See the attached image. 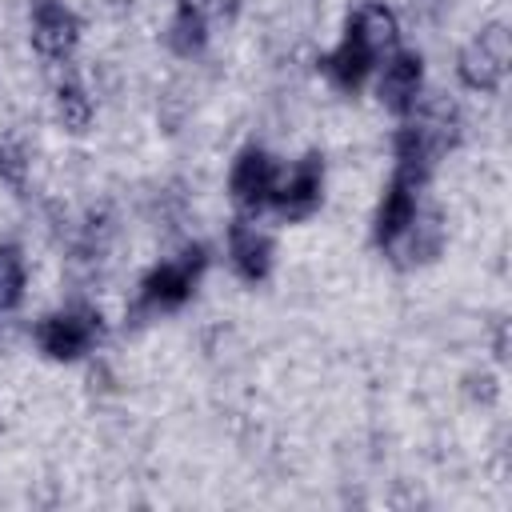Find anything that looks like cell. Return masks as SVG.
I'll return each mask as SVG.
<instances>
[{
  "instance_id": "5b68a950",
  "label": "cell",
  "mask_w": 512,
  "mask_h": 512,
  "mask_svg": "<svg viewBox=\"0 0 512 512\" xmlns=\"http://www.w3.org/2000/svg\"><path fill=\"white\" fill-rule=\"evenodd\" d=\"M236 16H240V0H172L160 40L176 60H200L212 44V32L220 24L232 28Z\"/></svg>"
},
{
  "instance_id": "4fadbf2b",
  "label": "cell",
  "mask_w": 512,
  "mask_h": 512,
  "mask_svg": "<svg viewBox=\"0 0 512 512\" xmlns=\"http://www.w3.org/2000/svg\"><path fill=\"white\" fill-rule=\"evenodd\" d=\"M344 36H352L360 48L384 60L392 48H400V16L384 0H364L344 16Z\"/></svg>"
},
{
  "instance_id": "7a4b0ae2",
  "label": "cell",
  "mask_w": 512,
  "mask_h": 512,
  "mask_svg": "<svg viewBox=\"0 0 512 512\" xmlns=\"http://www.w3.org/2000/svg\"><path fill=\"white\" fill-rule=\"evenodd\" d=\"M104 336H108L104 312L84 300L60 304L32 324V348L48 364H80L104 344Z\"/></svg>"
},
{
  "instance_id": "52a82bcc",
  "label": "cell",
  "mask_w": 512,
  "mask_h": 512,
  "mask_svg": "<svg viewBox=\"0 0 512 512\" xmlns=\"http://www.w3.org/2000/svg\"><path fill=\"white\" fill-rule=\"evenodd\" d=\"M424 92H428V64H424V52L420 48H404L400 44L372 72V96L396 120H404L420 104Z\"/></svg>"
},
{
  "instance_id": "6da1fadb",
  "label": "cell",
  "mask_w": 512,
  "mask_h": 512,
  "mask_svg": "<svg viewBox=\"0 0 512 512\" xmlns=\"http://www.w3.org/2000/svg\"><path fill=\"white\" fill-rule=\"evenodd\" d=\"M212 268V248L204 240H188L176 256H164L156 264L144 268V276L136 280V296H132V316L136 320H156V316H176L180 308H188L204 284Z\"/></svg>"
},
{
  "instance_id": "5bb4252c",
  "label": "cell",
  "mask_w": 512,
  "mask_h": 512,
  "mask_svg": "<svg viewBox=\"0 0 512 512\" xmlns=\"http://www.w3.org/2000/svg\"><path fill=\"white\" fill-rule=\"evenodd\" d=\"M52 116L60 124V132L68 136H88L92 120H96V100L88 92V84L80 76H60L52 88Z\"/></svg>"
},
{
  "instance_id": "ba28073f",
  "label": "cell",
  "mask_w": 512,
  "mask_h": 512,
  "mask_svg": "<svg viewBox=\"0 0 512 512\" xmlns=\"http://www.w3.org/2000/svg\"><path fill=\"white\" fill-rule=\"evenodd\" d=\"M84 40V20L68 0H28V44L48 64H68Z\"/></svg>"
},
{
  "instance_id": "9a60e30c",
  "label": "cell",
  "mask_w": 512,
  "mask_h": 512,
  "mask_svg": "<svg viewBox=\"0 0 512 512\" xmlns=\"http://www.w3.org/2000/svg\"><path fill=\"white\" fill-rule=\"evenodd\" d=\"M28 296V260L16 240H0V316L16 312Z\"/></svg>"
},
{
  "instance_id": "9c48e42d",
  "label": "cell",
  "mask_w": 512,
  "mask_h": 512,
  "mask_svg": "<svg viewBox=\"0 0 512 512\" xmlns=\"http://www.w3.org/2000/svg\"><path fill=\"white\" fill-rule=\"evenodd\" d=\"M224 260L240 284L260 288L276 272V240L268 228H260V220L232 216L224 224Z\"/></svg>"
},
{
  "instance_id": "8992f818",
  "label": "cell",
  "mask_w": 512,
  "mask_h": 512,
  "mask_svg": "<svg viewBox=\"0 0 512 512\" xmlns=\"http://www.w3.org/2000/svg\"><path fill=\"white\" fill-rule=\"evenodd\" d=\"M280 156L268 152L264 144H244L232 164H228V180H224V192H228V204H232V216H248V220H260L268 216V200H272V188H276V176H280Z\"/></svg>"
},
{
  "instance_id": "2e32d148",
  "label": "cell",
  "mask_w": 512,
  "mask_h": 512,
  "mask_svg": "<svg viewBox=\"0 0 512 512\" xmlns=\"http://www.w3.org/2000/svg\"><path fill=\"white\" fill-rule=\"evenodd\" d=\"M0 184L12 188L16 196H24L28 188V152L12 140H0Z\"/></svg>"
},
{
  "instance_id": "8fae6325",
  "label": "cell",
  "mask_w": 512,
  "mask_h": 512,
  "mask_svg": "<svg viewBox=\"0 0 512 512\" xmlns=\"http://www.w3.org/2000/svg\"><path fill=\"white\" fill-rule=\"evenodd\" d=\"M448 248V224H444V212L436 204H420V212L412 216V224L400 232V240L384 252V260H392L396 268L404 272H416V268H428L444 256Z\"/></svg>"
},
{
  "instance_id": "3957f363",
  "label": "cell",
  "mask_w": 512,
  "mask_h": 512,
  "mask_svg": "<svg viewBox=\"0 0 512 512\" xmlns=\"http://www.w3.org/2000/svg\"><path fill=\"white\" fill-rule=\"evenodd\" d=\"M512 64V32L504 20L480 24L456 48V84L472 96H500Z\"/></svg>"
},
{
  "instance_id": "30bf717a",
  "label": "cell",
  "mask_w": 512,
  "mask_h": 512,
  "mask_svg": "<svg viewBox=\"0 0 512 512\" xmlns=\"http://www.w3.org/2000/svg\"><path fill=\"white\" fill-rule=\"evenodd\" d=\"M424 188L428 184H420V180H412V176H404V172H388V180H384V188H380V200H376V208H372V220H368V244L384 256L396 240H400V232L412 224V216L420 212V204H424Z\"/></svg>"
},
{
  "instance_id": "7c38bea8",
  "label": "cell",
  "mask_w": 512,
  "mask_h": 512,
  "mask_svg": "<svg viewBox=\"0 0 512 512\" xmlns=\"http://www.w3.org/2000/svg\"><path fill=\"white\" fill-rule=\"evenodd\" d=\"M376 56L368 48H360L352 36L340 32V40L316 60V72L340 92V96H360L368 84H372V72H376Z\"/></svg>"
},
{
  "instance_id": "e0dca14e",
  "label": "cell",
  "mask_w": 512,
  "mask_h": 512,
  "mask_svg": "<svg viewBox=\"0 0 512 512\" xmlns=\"http://www.w3.org/2000/svg\"><path fill=\"white\" fill-rule=\"evenodd\" d=\"M464 392L476 400V404H496L500 400V376L488 372V368H476L464 376Z\"/></svg>"
},
{
  "instance_id": "277c9868",
  "label": "cell",
  "mask_w": 512,
  "mask_h": 512,
  "mask_svg": "<svg viewBox=\"0 0 512 512\" xmlns=\"http://www.w3.org/2000/svg\"><path fill=\"white\" fill-rule=\"evenodd\" d=\"M324 192H328L324 152L308 148L292 164H280V176H276V188L268 200V216H276L280 224H308L324 208Z\"/></svg>"
}]
</instances>
